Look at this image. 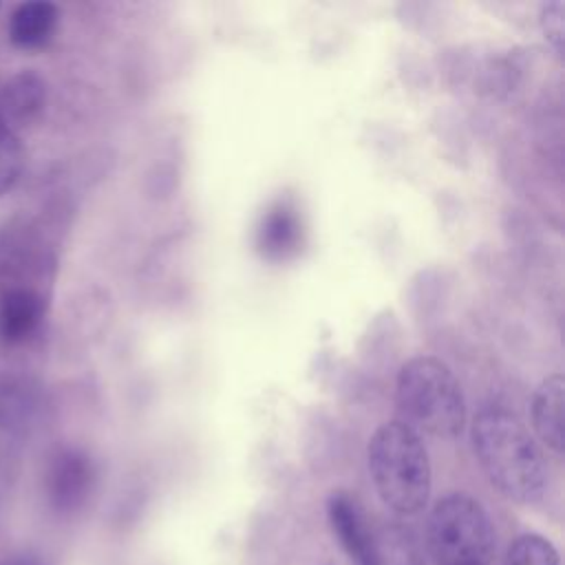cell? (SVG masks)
Instances as JSON below:
<instances>
[{"mask_svg":"<svg viewBox=\"0 0 565 565\" xmlns=\"http://www.w3.org/2000/svg\"><path fill=\"white\" fill-rule=\"evenodd\" d=\"M470 437L481 470L503 497L532 503L543 494L547 486L543 450L514 411L501 404L481 406Z\"/></svg>","mask_w":565,"mask_h":565,"instance_id":"6da1fadb","label":"cell"},{"mask_svg":"<svg viewBox=\"0 0 565 565\" xmlns=\"http://www.w3.org/2000/svg\"><path fill=\"white\" fill-rule=\"evenodd\" d=\"M366 463L375 492L386 508L404 516L424 510L433 472L422 435L399 419L382 424L369 439Z\"/></svg>","mask_w":565,"mask_h":565,"instance_id":"7a4b0ae2","label":"cell"},{"mask_svg":"<svg viewBox=\"0 0 565 565\" xmlns=\"http://www.w3.org/2000/svg\"><path fill=\"white\" fill-rule=\"evenodd\" d=\"M399 422L417 435L455 439L466 428V397L446 362L417 355L404 362L395 384Z\"/></svg>","mask_w":565,"mask_h":565,"instance_id":"3957f363","label":"cell"},{"mask_svg":"<svg viewBox=\"0 0 565 565\" xmlns=\"http://www.w3.org/2000/svg\"><path fill=\"white\" fill-rule=\"evenodd\" d=\"M435 565H492L497 534L486 508L463 492L441 497L426 523Z\"/></svg>","mask_w":565,"mask_h":565,"instance_id":"277c9868","label":"cell"},{"mask_svg":"<svg viewBox=\"0 0 565 565\" xmlns=\"http://www.w3.org/2000/svg\"><path fill=\"white\" fill-rule=\"evenodd\" d=\"M55 258L38 230L22 218L0 227V291L38 289L49 294Z\"/></svg>","mask_w":565,"mask_h":565,"instance_id":"5b68a950","label":"cell"},{"mask_svg":"<svg viewBox=\"0 0 565 565\" xmlns=\"http://www.w3.org/2000/svg\"><path fill=\"white\" fill-rule=\"evenodd\" d=\"M95 488V463L88 452L62 446L51 452L44 468V497L55 514L68 516L86 505Z\"/></svg>","mask_w":565,"mask_h":565,"instance_id":"8992f818","label":"cell"},{"mask_svg":"<svg viewBox=\"0 0 565 565\" xmlns=\"http://www.w3.org/2000/svg\"><path fill=\"white\" fill-rule=\"evenodd\" d=\"M327 519L329 525L351 558L353 565H380V550L373 539V532L366 523V516L355 501L344 490H335L327 499Z\"/></svg>","mask_w":565,"mask_h":565,"instance_id":"52a82bcc","label":"cell"},{"mask_svg":"<svg viewBox=\"0 0 565 565\" xmlns=\"http://www.w3.org/2000/svg\"><path fill=\"white\" fill-rule=\"evenodd\" d=\"M46 99L49 86L38 71L22 68L13 73L0 88V124L18 135L42 117Z\"/></svg>","mask_w":565,"mask_h":565,"instance_id":"ba28073f","label":"cell"},{"mask_svg":"<svg viewBox=\"0 0 565 565\" xmlns=\"http://www.w3.org/2000/svg\"><path fill=\"white\" fill-rule=\"evenodd\" d=\"M49 311V294L38 289L0 291V344L20 347L42 327Z\"/></svg>","mask_w":565,"mask_h":565,"instance_id":"9c48e42d","label":"cell"},{"mask_svg":"<svg viewBox=\"0 0 565 565\" xmlns=\"http://www.w3.org/2000/svg\"><path fill=\"white\" fill-rule=\"evenodd\" d=\"M563 375H547L532 395V428L536 441L547 446L552 452L561 455L565 444L563 433Z\"/></svg>","mask_w":565,"mask_h":565,"instance_id":"30bf717a","label":"cell"},{"mask_svg":"<svg viewBox=\"0 0 565 565\" xmlns=\"http://www.w3.org/2000/svg\"><path fill=\"white\" fill-rule=\"evenodd\" d=\"M60 20V9L53 2L46 0H31V2H20L13 7L9 22H7V33L9 42L15 49L33 51L42 49L55 33Z\"/></svg>","mask_w":565,"mask_h":565,"instance_id":"8fae6325","label":"cell"},{"mask_svg":"<svg viewBox=\"0 0 565 565\" xmlns=\"http://www.w3.org/2000/svg\"><path fill=\"white\" fill-rule=\"evenodd\" d=\"M300 241L302 225L294 205L278 201L263 214L256 234V243L263 256L271 260H285L298 252Z\"/></svg>","mask_w":565,"mask_h":565,"instance_id":"7c38bea8","label":"cell"},{"mask_svg":"<svg viewBox=\"0 0 565 565\" xmlns=\"http://www.w3.org/2000/svg\"><path fill=\"white\" fill-rule=\"evenodd\" d=\"M503 565H561V556L545 536L521 534L508 545Z\"/></svg>","mask_w":565,"mask_h":565,"instance_id":"4fadbf2b","label":"cell"},{"mask_svg":"<svg viewBox=\"0 0 565 565\" xmlns=\"http://www.w3.org/2000/svg\"><path fill=\"white\" fill-rule=\"evenodd\" d=\"M24 159L26 154L20 137L0 124V196L20 181Z\"/></svg>","mask_w":565,"mask_h":565,"instance_id":"5bb4252c","label":"cell"},{"mask_svg":"<svg viewBox=\"0 0 565 565\" xmlns=\"http://www.w3.org/2000/svg\"><path fill=\"white\" fill-rule=\"evenodd\" d=\"M539 26L547 44L556 51V55H563V42H565V2L563 0H550L541 4L539 11Z\"/></svg>","mask_w":565,"mask_h":565,"instance_id":"9a60e30c","label":"cell"},{"mask_svg":"<svg viewBox=\"0 0 565 565\" xmlns=\"http://www.w3.org/2000/svg\"><path fill=\"white\" fill-rule=\"evenodd\" d=\"M0 565H44L40 556L35 554H29V552H22V554H11V556H4L0 561Z\"/></svg>","mask_w":565,"mask_h":565,"instance_id":"2e32d148","label":"cell"}]
</instances>
